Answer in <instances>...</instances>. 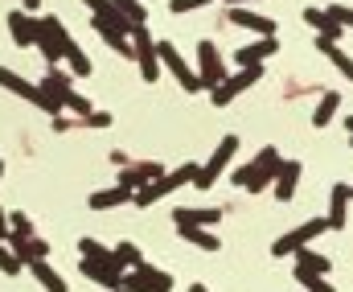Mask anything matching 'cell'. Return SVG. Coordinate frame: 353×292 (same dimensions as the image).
Segmentation results:
<instances>
[{
	"label": "cell",
	"mask_w": 353,
	"mask_h": 292,
	"mask_svg": "<svg viewBox=\"0 0 353 292\" xmlns=\"http://www.w3.org/2000/svg\"><path fill=\"white\" fill-rule=\"evenodd\" d=\"M226 21L230 25H239V29H247V33H259V37H275L279 29H275V21L263 17V12H255V8H226Z\"/></svg>",
	"instance_id": "13"
},
{
	"label": "cell",
	"mask_w": 353,
	"mask_h": 292,
	"mask_svg": "<svg viewBox=\"0 0 353 292\" xmlns=\"http://www.w3.org/2000/svg\"><path fill=\"white\" fill-rule=\"evenodd\" d=\"M234 4H239V8H247L251 0H226V8H234Z\"/></svg>",
	"instance_id": "42"
},
{
	"label": "cell",
	"mask_w": 353,
	"mask_h": 292,
	"mask_svg": "<svg viewBox=\"0 0 353 292\" xmlns=\"http://www.w3.org/2000/svg\"><path fill=\"white\" fill-rule=\"evenodd\" d=\"M296 264H300V268H308V272H316V276H329V272H333V260H329V255H321V251H308V247H300V251H296Z\"/></svg>",
	"instance_id": "27"
},
{
	"label": "cell",
	"mask_w": 353,
	"mask_h": 292,
	"mask_svg": "<svg viewBox=\"0 0 353 292\" xmlns=\"http://www.w3.org/2000/svg\"><path fill=\"white\" fill-rule=\"evenodd\" d=\"M189 292H210V289H205V284H193V289H189Z\"/></svg>",
	"instance_id": "44"
},
{
	"label": "cell",
	"mask_w": 353,
	"mask_h": 292,
	"mask_svg": "<svg viewBox=\"0 0 353 292\" xmlns=\"http://www.w3.org/2000/svg\"><path fill=\"white\" fill-rule=\"evenodd\" d=\"M8 33H12V46H21V50H37V12H29V8H12V12H8Z\"/></svg>",
	"instance_id": "11"
},
{
	"label": "cell",
	"mask_w": 353,
	"mask_h": 292,
	"mask_svg": "<svg viewBox=\"0 0 353 292\" xmlns=\"http://www.w3.org/2000/svg\"><path fill=\"white\" fill-rule=\"evenodd\" d=\"M345 132H350V144H353V115H345Z\"/></svg>",
	"instance_id": "43"
},
{
	"label": "cell",
	"mask_w": 353,
	"mask_h": 292,
	"mask_svg": "<svg viewBox=\"0 0 353 292\" xmlns=\"http://www.w3.org/2000/svg\"><path fill=\"white\" fill-rule=\"evenodd\" d=\"M94 17V33L99 37H107V33H119V37H132V21L115 8V4H107L103 12H90Z\"/></svg>",
	"instance_id": "17"
},
{
	"label": "cell",
	"mask_w": 353,
	"mask_h": 292,
	"mask_svg": "<svg viewBox=\"0 0 353 292\" xmlns=\"http://www.w3.org/2000/svg\"><path fill=\"white\" fill-rule=\"evenodd\" d=\"M83 4H87L90 12H103V8H107V4H111V0H83Z\"/></svg>",
	"instance_id": "41"
},
{
	"label": "cell",
	"mask_w": 353,
	"mask_h": 292,
	"mask_svg": "<svg viewBox=\"0 0 353 292\" xmlns=\"http://www.w3.org/2000/svg\"><path fill=\"white\" fill-rule=\"evenodd\" d=\"M115 292H128V289H115Z\"/></svg>",
	"instance_id": "46"
},
{
	"label": "cell",
	"mask_w": 353,
	"mask_h": 292,
	"mask_svg": "<svg viewBox=\"0 0 353 292\" xmlns=\"http://www.w3.org/2000/svg\"><path fill=\"white\" fill-rule=\"evenodd\" d=\"M337 107H341V95L337 91H325L321 103H316V111H312V128H329L337 119Z\"/></svg>",
	"instance_id": "26"
},
{
	"label": "cell",
	"mask_w": 353,
	"mask_h": 292,
	"mask_svg": "<svg viewBox=\"0 0 353 292\" xmlns=\"http://www.w3.org/2000/svg\"><path fill=\"white\" fill-rule=\"evenodd\" d=\"M316 50H321L337 70H341V79H350V83H353V58L341 50V41H316Z\"/></svg>",
	"instance_id": "25"
},
{
	"label": "cell",
	"mask_w": 353,
	"mask_h": 292,
	"mask_svg": "<svg viewBox=\"0 0 353 292\" xmlns=\"http://www.w3.org/2000/svg\"><path fill=\"white\" fill-rule=\"evenodd\" d=\"M70 41H74V37L66 33V25H62L54 12H41V17H37V50H41L46 66H58Z\"/></svg>",
	"instance_id": "3"
},
{
	"label": "cell",
	"mask_w": 353,
	"mask_h": 292,
	"mask_svg": "<svg viewBox=\"0 0 353 292\" xmlns=\"http://www.w3.org/2000/svg\"><path fill=\"white\" fill-rule=\"evenodd\" d=\"M12 239V226H8V210L0 206V243H8Z\"/></svg>",
	"instance_id": "40"
},
{
	"label": "cell",
	"mask_w": 353,
	"mask_h": 292,
	"mask_svg": "<svg viewBox=\"0 0 353 292\" xmlns=\"http://www.w3.org/2000/svg\"><path fill=\"white\" fill-rule=\"evenodd\" d=\"M111 4H115L132 25H148V8H144V0H111Z\"/></svg>",
	"instance_id": "32"
},
{
	"label": "cell",
	"mask_w": 353,
	"mask_h": 292,
	"mask_svg": "<svg viewBox=\"0 0 353 292\" xmlns=\"http://www.w3.org/2000/svg\"><path fill=\"white\" fill-rule=\"evenodd\" d=\"M0 182H4V161H0Z\"/></svg>",
	"instance_id": "45"
},
{
	"label": "cell",
	"mask_w": 353,
	"mask_h": 292,
	"mask_svg": "<svg viewBox=\"0 0 353 292\" xmlns=\"http://www.w3.org/2000/svg\"><path fill=\"white\" fill-rule=\"evenodd\" d=\"M21 268H25V264L17 260V251H12L8 243H0V272H4V276H17Z\"/></svg>",
	"instance_id": "36"
},
{
	"label": "cell",
	"mask_w": 353,
	"mask_h": 292,
	"mask_svg": "<svg viewBox=\"0 0 353 292\" xmlns=\"http://www.w3.org/2000/svg\"><path fill=\"white\" fill-rule=\"evenodd\" d=\"M197 79H201V91H214V87H222L230 79V70H226L214 41H197Z\"/></svg>",
	"instance_id": "8"
},
{
	"label": "cell",
	"mask_w": 353,
	"mask_h": 292,
	"mask_svg": "<svg viewBox=\"0 0 353 292\" xmlns=\"http://www.w3.org/2000/svg\"><path fill=\"white\" fill-rule=\"evenodd\" d=\"M62 58H66V62H70V75H79V79H87L90 70H94V66H90V58H87V50H83V46H79V41H70V46H66V54H62Z\"/></svg>",
	"instance_id": "29"
},
{
	"label": "cell",
	"mask_w": 353,
	"mask_h": 292,
	"mask_svg": "<svg viewBox=\"0 0 353 292\" xmlns=\"http://www.w3.org/2000/svg\"><path fill=\"white\" fill-rule=\"evenodd\" d=\"M62 107H66L70 115H79V119H83V115H90V111H94V103H90L87 95H79V91H70V95L62 99Z\"/></svg>",
	"instance_id": "35"
},
{
	"label": "cell",
	"mask_w": 353,
	"mask_h": 292,
	"mask_svg": "<svg viewBox=\"0 0 353 292\" xmlns=\"http://www.w3.org/2000/svg\"><path fill=\"white\" fill-rule=\"evenodd\" d=\"M350 202H353V190L345 182H337L333 190H329V231H345V222H350Z\"/></svg>",
	"instance_id": "16"
},
{
	"label": "cell",
	"mask_w": 353,
	"mask_h": 292,
	"mask_svg": "<svg viewBox=\"0 0 353 292\" xmlns=\"http://www.w3.org/2000/svg\"><path fill=\"white\" fill-rule=\"evenodd\" d=\"M205 4H214V0H169V12H197V8H205Z\"/></svg>",
	"instance_id": "38"
},
{
	"label": "cell",
	"mask_w": 353,
	"mask_h": 292,
	"mask_svg": "<svg viewBox=\"0 0 353 292\" xmlns=\"http://www.w3.org/2000/svg\"><path fill=\"white\" fill-rule=\"evenodd\" d=\"M79 255H90V260H103V264H115V247H103L99 239H79ZM119 268V264H115ZM123 272V268H119Z\"/></svg>",
	"instance_id": "30"
},
{
	"label": "cell",
	"mask_w": 353,
	"mask_h": 292,
	"mask_svg": "<svg viewBox=\"0 0 353 292\" xmlns=\"http://www.w3.org/2000/svg\"><path fill=\"white\" fill-rule=\"evenodd\" d=\"M329 231V218H308V222H300L296 231H288V235H279L275 243H271V255L275 260H283V255H296L300 247H308L312 239H321Z\"/></svg>",
	"instance_id": "5"
},
{
	"label": "cell",
	"mask_w": 353,
	"mask_h": 292,
	"mask_svg": "<svg viewBox=\"0 0 353 292\" xmlns=\"http://www.w3.org/2000/svg\"><path fill=\"white\" fill-rule=\"evenodd\" d=\"M123 202H132V190H123V186H111V190H94L87 197L90 210H115V206H123Z\"/></svg>",
	"instance_id": "24"
},
{
	"label": "cell",
	"mask_w": 353,
	"mask_h": 292,
	"mask_svg": "<svg viewBox=\"0 0 353 292\" xmlns=\"http://www.w3.org/2000/svg\"><path fill=\"white\" fill-rule=\"evenodd\" d=\"M329 12H333L345 29H353V8H345V4H329Z\"/></svg>",
	"instance_id": "39"
},
{
	"label": "cell",
	"mask_w": 353,
	"mask_h": 292,
	"mask_svg": "<svg viewBox=\"0 0 353 292\" xmlns=\"http://www.w3.org/2000/svg\"><path fill=\"white\" fill-rule=\"evenodd\" d=\"M0 87H4V91H12L17 99H25V103H33V107H37V111H46L50 119L66 111V107H62V99L54 95V91H46L41 83H29L25 75H17V70H8V66H0Z\"/></svg>",
	"instance_id": "2"
},
{
	"label": "cell",
	"mask_w": 353,
	"mask_h": 292,
	"mask_svg": "<svg viewBox=\"0 0 353 292\" xmlns=\"http://www.w3.org/2000/svg\"><path fill=\"white\" fill-rule=\"evenodd\" d=\"M292 276H296V284H304L308 292H337L329 280H325V276H316V272H308V268H300V264L292 268Z\"/></svg>",
	"instance_id": "31"
},
{
	"label": "cell",
	"mask_w": 353,
	"mask_h": 292,
	"mask_svg": "<svg viewBox=\"0 0 353 292\" xmlns=\"http://www.w3.org/2000/svg\"><path fill=\"white\" fill-rule=\"evenodd\" d=\"M176 235H181L185 243L201 247V251H218V247H222V239H218L210 226H176Z\"/></svg>",
	"instance_id": "23"
},
{
	"label": "cell",
	"mask_w": 353,
	"mask_h": 292,
	"mask_svg": "<svg viewBox=\"0 0 353 292\" xmlns=\"http://www.w3.org/2000/svg\"><path fill=\"white\" fill-rule=\"evenodd\" d=\"M79 272H83L87 280H94L99 289H107V292L123 289V272H119L115 264H103V260H90V255H83V260H79Z\"/></svg>",
	"instance_id": "12"
},
{
	"label": "cell",
	"mask_w": 353,
	"mask_h": 292,
	"mask_svg": "<svg viewBox=\"0 0 353 292\" xmlns=\"http://www.w3.org/2000/svg\"><path fill=\"white\" fill-rule=\"evenodd\" d=\"M263 70H267L263 62H255V66H243L239 75H230L222 87H214V91H210V103H214V107H230V103L243 95L247 87H255V83L263 79Z\"/></svg>",
	"instance_id": "9"
},
{
	"label": "cell",
	"mask_w": 353,
	"mask_h": 292,
	"mask_svg": "<svg viewBox=\"0 0 353 292\" xmlns=\"http://www.w3.org/2000/svg\"><path fill=\"white\" fill-rule=\"evenodd\" d=\"M123 289L128 292H173V276L161 272V268H152L148 260H140V268H132L123 276Z\"/></svg>",
	"instance_id": "10"
},
{
	"label": "cell",
	"mask_w": 353,
	"mask_h": 292,
	"mask_svg": "<svg viewBox=\"0 0 353 292\" xmlns=\"http://www.w3.org/2000/svg\"><path fill=\"white\" fill-rule=\"evenodd\" d=\"M279 165H283V157L275 153V144H267V148L255 153V161H251V165H239V169H234V186H239V190H247V194H263L267 186L275 182Z\"/></svg>",
	"instance_id": "1"
},
{
	"label": "cell",
	"mask_w": 353,
	"mask_h": 292,
	"mask_svg": "<svg viewBox=\"0 0 353 292\" xmlns=\"http://www.w3.org/2000/svg\"><path fill=\"white\" fill-rule=\"evenodd\" d=\"M8 247L17 251L21 264H29V260H50V243L37 239V235H29V239H8Z\"/></svg>",
	"instance_id": "21"
},
{
	"label": "cell",
	"mask_w": 353,
	"mask_h": 292,
	"mask_svg": "<svg viewBox=\"0 0 353 292\" xmlns=\"http://www.w3.org/2000/svg\"><path fill=\"white\" fill-rule=\"evenodd\" d=\"M350 190H353V186H350Z\"/></svg>",
	"instance_id": "47"
},
{
	"label": "cell",
	"mask_w": 353,
	"mask_h": 292,
	"mask_svg": "<svg viewBox=\"0 0 353 292\" xmlns=\"http://www.w3.org/2000/svg\"><path fill=\"white\" fill-rule=\"evenodd\" d=\"M300 173H304L300 161H283V165H279V173H275V182H271V186H275V202H292V197H296Z\"/></svg>",
	"instance_id": "18"
},
{
	"label": "cell",
	"mask_w": 353,
	"mask_h": 292,
	"mask_svg": "<svg viewBox=\"0 0 353 292\" xmlns=\"http://www.w3.org/2000/svg\"><path fill=\"white\" fill-rule=\"evenodd\" d=\"M157 54H161V70H169L176 83H181V91L185 95H197L201 91V79H197V70L181 58V50H176L173 41H157Z\"/></svg>",
	"instance_id": "6"
},
{
	"label": "cell",
	"mask_w": 353,
	"mask_h": 292,
	"mask_svg": "<svg viewBox=\"0 0 353 292\" xmlns=\"http://www.w3.org/2000/svg\"><path fill=\"white\" fill-rule=\"evenodd\" d=\"M132 58H136V70H140L144 83L161 79V54H157V41H152L148 25H132Z\"/></svg>",
	"instance_id": "4"
},
{
	"label": "cell",
	"mask_w": 353,
	"mask_h": 292,
	"mask_svg": "<svg viewBox=\"0 0 353 292\" xmlns=\"http://www.w3.org/2000/svg\"><path fill=\"white\" fill-rule=\"evenodd\" d=\"M234 153H239V136H222V140H218V148L210 153V161H205V165L197 169L193 186H197V190H210V186H214V182H218V177L226 173V165L234 161Z\"/></svg>",
	"instance_id": "7"
},
{
	"label": "cell",
	"mask_w": 353,
	"mask_h": 292,
	"mask_svg": "<svg viewBox=\"0 0 353 292\" xmlns=\"http://www.w3.org/2000/svg\"><path fill=\"white\" fill-rule=\"evenodd\" d=\"M140 260H144V255H140L136 243H115V264H119V268H140Z\"/></svg>",
	"instance_id": "34"
},
{
	"label": "cell",
	"mask_w": 353,
	"mask_h": 292,
	"mask_svg": "<svg viewBox=\"0 0 353 292\" xmlns=\"http://www.w3.org/2000/svg\"><path fill=\"white\" fill-rule=\"evenodd\" d=\"M25 268L33 272V280H37V284H41L46 292H66V280H62V276L50 268V260H29Z\"/></svg>",
	"instance_id": "22"
},
{
	"label": "cell",
	"mask_w": 353,
	"mask_h": 292,
	"mask_svg": "<svg viewBox=\"0 0 353 292\" xmlns=\"http://www.w3.org/2000/svg\"><path fill=\"white\" fill-rule=\"evenodd\" d=\"M46 91H54L58 99H66L70 91H74V83H70V75L66 70H58V66H46V83H41Z\"/></svg>",
	"instance_id": "28"
},
{
	"label": "cell",
	"mask_w": 353,
	"mask_h": 292,
	"mask_svg": "<svg viewBox=\"0 0 353 292\" xmlns=\"http://www.w3.org/2000/svg\"><path fill=\"white\" fill-rule=\"evenodd\" d=\"M157 177H165V165H161V161H140V165H123L119 186L136 194L140 186H148V182H157Z\"/></svg>",
	"instance_id": "15"
},
{
	"label": "cell",
	"mask_w": 353,
	"mask_h": 292,
	"mask_svg": "<svg viewBox=\"0 0 353 292\" xmlns=\"http://www.w3.org/2000/svg\"><path fill=\"white\" fill-rule=\"evenodd\" d=\"M275 50H279V37H259V41H247V46H239L234 62H239V66H255V62H267Z\"/></svg>",
	"instance_id": "19"
},
{
	"label": "cell",
	"mask_w": 353,
	"mask_h": 292,
	"mask_svg": "<svg viewBox=\"0 0 353 292\" xmlns=\"http://www.w3.org/2000/svg\"><path fill=\"white\" fill-rule=\"evenodd\" d=\"M8 226H12V239H29V235H37V231H33V218H29L25 210H12V214H8Z\"/></svg>",
	"instance_id": "33"
},
{
	"label": "cell",
	"mask_w": 353,
	"mask_h": 292,
	"mask_svg": "<svg viewBox=\"0 0 353 292\" xmlns=\"http://www.w3.org/2000/svg\"><path fill=\"white\" fill-rule=\"evenodd\" d=\"M304 21L316 29V41H341L345 37V25L329 8H304Z\"/></svg>",
	"instance_id": "14"
},
{
	"label": "cell",
	"mask_w": 353,
	"mask_h": 292,
	"mask_svg": "<svg viewBox=\"0 0 353 292\" xmlns=\"http://www.w3.org/2000/svg\"><path fill=\"white\" fill-rule=\"evenodd\" d=\"M222 218L218 206H193V210H173V222L176 226H214Z\"/></svg>",
	"instance_id": "20"
},
{
	"label": "cell",
	"mask_w": 353,
	"mask_h": 292,
	"mask_svg": "<svg viewBox=\"0 0 353 292\" xmlns=\"http://www.w3.org/2000/svg\"><path fill=\"white\" fill-rule=\"evenodd\" d=\"M79 128H111V111H90L79 119Z\"/></svg>",
	"instance_id": "37"
}]
</instances>
